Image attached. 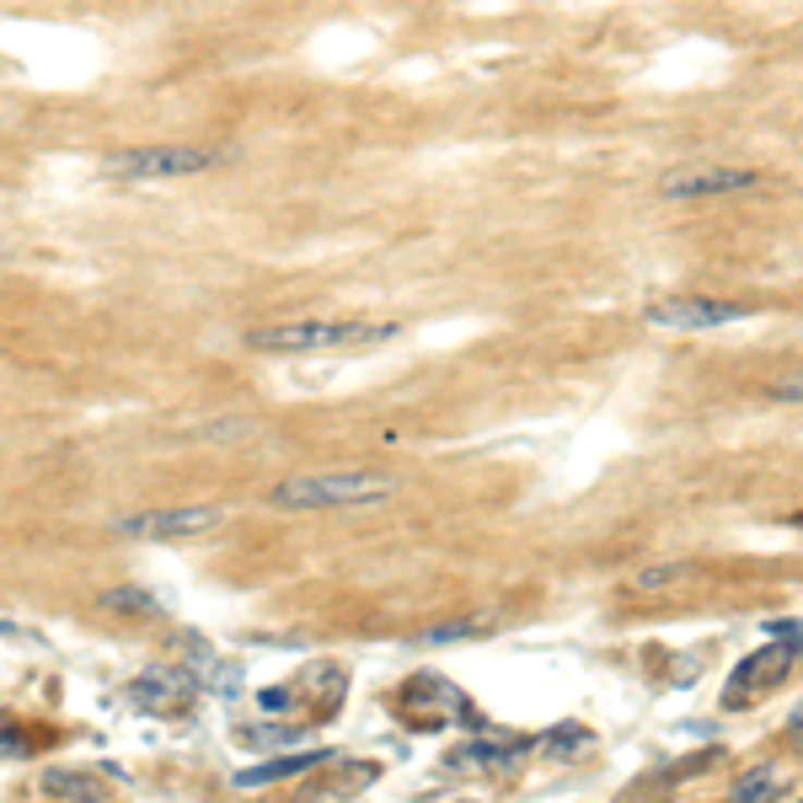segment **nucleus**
<instances>
[{
	"label": "nucleus",
	"instance_id": "obj_11",
	"mask_svg": "<svg viewBox=\"0 0 803 803\" xmlns=\"http://www.w3.org/2000/svg\"><path fill=\"white\" fill-rule=\"evenodd\" d=\"M680 573H685L680 562H654V568H637V573H632V589H665V584H676Z\"/></svg>",
	"mask_w": 803,
	"mask_h": 803
},
{
	"label": "nucleus",
	"instance_id": "obj_2",
	"mask_svg": "<svg viewBox=\"0 0 803 803\" xmlns=\"http://www.w3.org/2000/svg\"><path fill=\"white\" fill-rule=\"evenodd\" d=\"M397 494L391 477L380 472H316V477H290L273 488V509H365V503H380V498Z\"/></svg>",
	"mask_w": 803,
	"mask_h": 803
},
{
	"label": "nucleus",
	"instance_id": "obj_9",
	"mask_svg": "<svg viewBox=\"0 0 803 803\" xmlns=\"http://www.w3.org/2000/svg\"><path fill=\"white\" fill-rule=\"evenodd\" d=\"M777 788H782L777 766H755V771H744L740 782H734V799L729 803H771L777 799Z\"/></svg>",
	"mask_w": 803,
	"mask_h": 803
},
{
	"label": "nucleus",
	"instance_id": "obj_6",
	"mask_svg": "<svg viewBox=\"0 0 803 803\" xmlns=\"http://www.w3.org/2000/svg\"><path fill=\"white\" fill-rule=\"evenodd\" d=\"M793 659H799V643H766V648L744 654L734 665V676H729V707H744L755 691H771L777 680L793 670Z\"/></svg>",
	"mask_w": 803,
	"mask_h": 803
},
{
	"label": "nucleus",
	"instance_id": "obj_13",
	"mask_svg": "<svg viewBox=\"0 0 803 803\" xmlns=\"http://www.w3.org/2000/svg\"><path fill=\"white\" fill-rule=\"evenodd\" d=\"M102 606H108V611H150V600H145V595H134V589H113V595H102Z\"/></svg>",
	"mask_w": 803,
	"mask_h": 803
},
{
	"label": "nucleus",
	"instance_id": "obj_14",
	"mask_svg": "<svg viewBox=\"0 0 803 803\" xmlns=\"http://www.w3.org/2000/svg\"><path fill=\"white\" fill-rule=\"evenodd\" d=\"M771 397H777V402H803V370L788 375V380H777V386H771Z\"/></svg>",
	"mask_w": 803,
	"mask_h": 803
},
{
	"label": "nucleus",
	"instance_id": "obj_16",
	"mask_svg": "<svg viewBox=\"0 0 803 803\" xmlns=\"http://www.w3.org/2000/svg\"><path fill=\"white\" fill-rule=\"evenodd\" d=\"M0 263H5V242H0Z\"/></svg>",
	"mask_w": 803,
	"mask_h": 803
},
{
	"label": "nucleus",
	"instance_id": "obj_12",
	"mask_svg": "<svg viewBox=\"0 0 803 803\" xmlns=\"http://www.w3.org/2000/svg\"><path fill=\"white\" fill-rule=\"evenodd\" d=\"M494 621L488 617H472V621H450V626H434L424 632V643H455V637H477V632H488Z\"/></svg>",
	"mask_w": 803,
	"mask_h": 803
},
{
	"label": "nucleus",
	"instance_id": "obj_4",
	"mask_svg": "<svg viewBox=\"0 0 803 803\" xmlns=\"http://www.w3.org/2000/svg\"><path fill=\"white\" fill-rule=\"evenodd\" d=\"M744 316H750V306L713 301V295H670V301L643 306V321L665 327V332H713V327H729V321H744Z\"/></svg>",
	"mask_w": 803,
	"mask_h": 803
},
{
	"label": "nucleus",
	"instance_id": "obj_7",
	"mask_svg": "<svg viewBox=\"0 0 803 803\" xmlns=\"http://www.w3.org/2000/svg\"><path fill=\"white\" fill-rule=\"evenodd\" d=\"M761 183L755 167H702V172H670L659 193L665 198H718V193H750Z\"/></svg>",
	"mask_w": 803,
	"mask_h": 803
},
{
	"label": "nucleus",
	"instance_id": "obj_15",
	"mask_svg": "<svg viewBox=\"0 0 803 803\" xmlns=\"http://www.w3.org/2000/svg\"><path fill=\"white\" fill-rule=\"evenodd\" d=\"M793 734H799V744H803V707L793 713Z\"/></svg>",
	"mask_w": 803,
	"mask_h": 803
},
{
	"label": "nucleus",
	"instance_id": "obj_8",
	"mask_svg": "<svg viewBox=\"0 0 803 803\" xmlns=\"http://www.w3.org/2000/svg\"><path fill=\"white\" fill-rule=\"evenodd\" d=\"M321 761H332V755H327V750H301V755H279V761L247 766V771L236 777V788H268V782H279V777H295V771H311V766H321Z\"/></svg>",
	"mask_w": 803,
	"mask_h": 803
},
{
	"label": "nucleus",
	"instance_id": "obj_5",
	"mask_svg": "<svg viewBox=\"0 0 803 803\" xmlns=\"http://www.w3.org/2000/svg\"><path fill=\"white\" fill-rule=\"evenodd\" d=\"M209 525H220V509H139V514H124L119 531L134 536V542H178V536H204Z\"/></svg>",
	"mask_w": 803,
	"mask_h": 803
},
{
	"label": "nucleus",
	"instance_id": "obj_10",
	"mask_svg": "<svg viewBox=\"0 0 803 803\" xmlns=\"http://www.w3.org/2000/svg\"><path fill=\"white\" fill-rule=\"evenodd\" d=\"M44 799L97 803V782H92V777H70V771H49V777H44Z\"/></svg>",
	"mask_w": 803,
	"mask_h": 803
},
{
	"label": "nucleus",
	"instance_id": "obj_1",
	"mask_svg": "<svg viewBox=\"0 0 803 803\" xmlns=\"http://www.w3.org/2000/svg\"><path fill=\"white\" fill-rule=\"evenodd\" d=\"M397 332H402L397 321H273V327H252L247 349H257V354H332V349L391 343Z\"/></svg>",
	"mask_w": 803,
	"mask_h": 803
},
{
	"label": "nucleus",
	"instance_id": "obj_3",
	"mask_svg": "<svg viewBox=\"0 0 803 803\" xmlns=\"http://www.w3.org/2000/svg\"><path fill=\"white\" fill-rule=\"evenodd\" d=\"M220 156L215 150H198V145H139V150H119L102 161L108 178H124V183H156V178H193L204 167H215Z\"/></svg>",
	"mask_w": 803,
	"mask_h": 803
}]
</instances>
